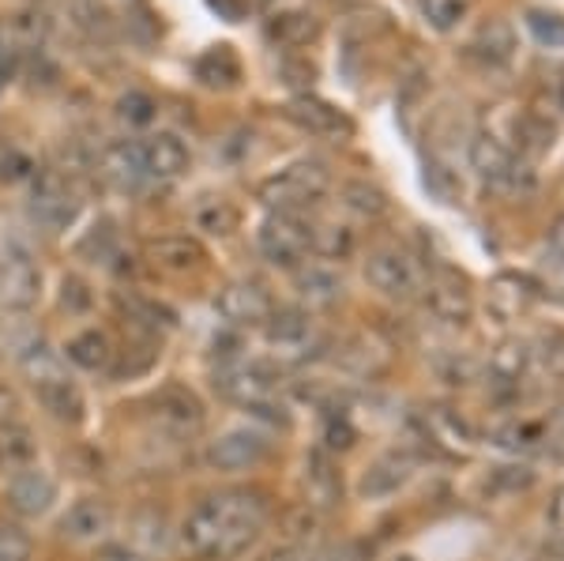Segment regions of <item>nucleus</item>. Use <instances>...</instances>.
Listing matches in <instances>:
<instances>
[{
    "instance_id": "nucleus-1",
    "label": "nucleus",
    "mask_w": 564,
    "mask_h": 561,
    "mask_svg": "<svg viewBox=\"0 0 564 561\" xmlns=\"http://www.w3.org/2000/svg\"><path fill=\"white\" fill-rule=\"evenodd\" d=\"M268 501L257 490H223L196 505L181 524V539L196 558L234 561L260 539Z\"/></svg>"
},
{
    "instance_id": "nucleus-2",
    "label": "nucleus",
    "mask_w": 564,
    "mask_h": 561,
    "mask_svg": "<svg viewBox=\"0 0 564 561\" xmlns=\"http://www.w3.org/2000/svg\"><path fill=\"white\" fill-rule=\"evenodd\" d=\"M215 388L230 403H238L249 414H257V419L282 422V427L290 422L286 403H282V396H279L275 369L260 366V362H230V366H223L215 377Z\"/></svg>"
},
{
    "instance_id": "nucleus-3",
    "label": "nucleus",
    "mask_w": 564,
    "mask_h": 561,
    "mask_svg": "<svg viewBox=\"0 0 564 561\" xmlns=\"http://www.w3.org/2000/svg\"><path fill=\"white\" fill-rule=\"evenodd\" d=\"M332 188V174H327L324 162L316 159H302L294 166L279 170L275 177H268L260 185V201L271 207V212H290L302 215L305 207H313L321 196Z\"/></svg>"
},
{
    "instance_id": "nucleus-4",
    "label": "nucleus",
    "mask_w": 564,
    "mask_h": 561,
    "mask_svg": "<svg viewBox=\"0 0 564 561\" xmlns=\"http://www.w3.org/2000/svg\"><path fill=\"white\" fill-rule=\"evenodd\" d=\"M366 279L384 298H391V302H414V298H422L425 279L430 276H425L422 260H417L411 249L380 246V249L369 252Z\"/></svg>"
},
{
    "instance_id": "nucleus-5",
    "label": "nucleus",
    "mask_w": 564,
    "mask_h": 561,
    "mask_svg": "<svg viewBox=\"0 0 564 561\" xmlns=\"http://www.w3.org/2000/svg\"><path fill=\"white\" fill-rule=\"evenodd\" d=\"M257 246L271 265L279 268H302L313 252V223L290 212H271L257 230Z\"/></svg>"
},
{
    "instance_id": "nucleus-6",
    "label": "nucleus",
    "mask_w": 564,
    "mask_h": 561,
    "mask_svg": "<svg viewBox=\"0 0 564 561\" xmlns=\"http://www.w3.org/2000/svg\"><path fill=\"white\" fill-rule=\"evenodd\" d=\"M470 166L478 170V177L494 188H508V193H520V188H531V166L512 155L505 143H497L489 132H481L470 140Z\"/></svg>"
},
{
    "instance_id": "nucleus-7",
    "label": "nucleus",
    "mask_w": 564,
    "mask_h": 561,
    "mask_svg": "<svg viewBox=\"0 0 564 561\" xmlns=\"http://www.w3.org/2000/svg\"><path fill=\"white\" fill-rule=\"evenodd\" d=\"M42 294V271L34 265V257L20 241L4 249L0 257V305L12 313H26Z\"/></svg>"
},
{
    "instance_id": "nucleus-8",
    "label": "nucleus",
    "mask_w": 564,
    "mask_h": 561,
    "mask_svg": "<svg viewBox=\"0 0 564 561\" xmlns=\"http://www.w3.org/2000/svg\"><path fill=\"white\" fill-rule=\"evenodd\" d=\"M263 336H268V347L275 350L279 362H305L321 350V332H316L313 316L297 310L271 313L263 324Z\"/></svg>"
},
{
    "instance_id": "nucleus-9",
    "label": "nucleus",
    "mask_w": 564,
    "mask_h": 561,
    "mask_svg": "<svg viewBox=\"0 0 564 561\" xmlns=\"http://www.w3.org/2000/svg\"><path fill=\"white\" fill-rule=\"evenodd\" d=\"M31 215L42 226H50V230H65V226L79 215V196L61 170H42V174H34Z\"/></svg>"
},
{
    "instance_id": "nucleus-10",
    "label": "nucleus",
    "mask_w": 564,
    "mask_h": 561,
    "mask_svg": "<svg viewBox=\"0 0 564 561\" xmlns=\"http://www.w3.org/2000/svg\"><path fill=\"white\" fill-rule=\"evenodd\" d=\"M151 419L166 433H174V438H196V433L204 430L207 411L193 388L162 385L159 392L151 396Z\"/></svg>"
},
{
    "instance_id": "nucleus-11",
    "label": "nucleus",
    "mask_w": 564,
    "mask_h": 561,
    "mask_svg": "<svg viewBox=\"0 0 564 561\" xmlns=\"http://www.w3.org/2000/svg\"><path fill=\"white\" fill-rule=\"evenodd\" d=\"M271 456V441L268 433L238 427V430H226L207 445V464L215 472H249V467L263 464Z\"/></svg>"
},
{
    "instance_id": "nucleus-12",
    "label": "nucleus",
    "mask_w": 564,
    "mask_h": 561,
    "mask_svg": "<svg viewBox=\"0 0 564 561\" xmlns=\"http://www.w3.org/2000/svg\"><path fill=\"white\" fill-rule=\"evenodd\" d=\"M4 501L15 517H45L57 501V478H53L45 467H23V472L8 475V490H4Z\"/></svg>"
},
{
    "instance_id": "nucleus-13",
    "label": "nucleus",
    "mask_w": 564,
    "mask_h": 561,
    "mask_svg": "<svg viewBox=\"0 0 564 561\" xmlns=\"http://www.w3.org/2000/svg\"><path fill=\"white\" fill-rule=\"evenodd\" d=\"M215 310L234 328H252V324H268V316L275 313V302H271V294L260 283L241 279V283H230L218 291Z\"/></svg>"
},
{
    "instance_id": "nucleus-14",
    "label": "nucleus",
    "mask_w": 564,
    "mask_h": 561,
    "mask_svg": "<svg viewBox=\"0 0 564 561\" xmlns=\"http://www.w3.org/2000/svg\"><path fill=\"white\" fill-rule=\"evenodd\" d=\"M140 159H143L148 181H177L188 170V162H193L188 148L174 132H159V136L140 140Z\"/></svg>"
},
{
    "instance_id": "nucleus-15",
    "label": "nucleus",
    "mask_w": 564,
    "mask_h": 561,
    "mask_svg": "<svg viewBox=\"0 0 564 561\" xmlns=\"http://www.w3.org/2000/svg\"><path fill=\"white\" fill-rule=\"evenodd\" d=\"M286 117L297 125V129L313 132V136H350L354 125L350 117L343 110H335L332 103H324V98L316 95H297L286 103Z\"/></svg>"
},
{
    "instance_id": "nucleus-16",
    "label": "nucleus",
    "mask_w": 564,
    "mask_h": 561,
    "mask_svg": "<svg viewBox=\"0 0 564 561\" xmlns=\"http://www.w3.org/2000/svg\"><path fill=\"white\" fill-rule=\"evenodd\" d=\"M422 298L430 302V310L448 324H463L470 316V291L456 271H436V276L425 279Z\"/></svg>"
},
{
    "instance_id": "nucleus-17",
    "label": "nucleus",
    "mask_w": 564,
    "mask_h": 561,
    "mask_svg": "<svg viewBox=\"0 0 564 561\" xmlns=\"http://www.w3.org/2000/svg\"><path fill=\"white\" fill-rule=\"evenodd\" d=\"M109 524H113V509H109L106 497H79V501L68 505V513L61 517V536L76 539V542H90L98 536H106Z\"/></svg>"
},
{
    "instance_id": "nucleus-18",
    "label": "nucleus",
    "mask_w": 564,
    "mask_h": 561,
    "mask_svg": "<svg viewBox=\"0 0 564 561\" xmlns=\"http://www.w3.org/2000/svg\"><path fill=\"white\" fill-rule=\"evenodd\" d=\"M34 392H39V400L45 411L53 414L57 422H84V411H87V403H84V392L76 388V381L61 369V374H53V377H45V381L34 385Z\"/></svg>"
},
{
    "instance_id": "nucleus-19",
    "label": "nucleus",
    "mask_w": 564,
    "mask_h": 561,
    "mask_svg": "<svg viewBox=\"0 0 564 561\" xmlns=\"http://www.w3.org/2000/svg\"><path fill=\"white\" fill-rule=\"evenodd\" d=\"M411 478H414L411 452H388V456L372 460L369 472L361 475V494L366 497H391L395 490H403Z\"/></svg>"
},
{
    "instance_id": "nucleus-20",
    "label": "nucleus",
    "mask_w": 564,
    "mask_h": 561,
    "mask_svg": "<svg viewBox=\"0 0 564 561\" xmlns=\"http://www.w3.org/2000/svg\"><path fill=\"white\" fill-rule=\"evenodd\" d=\"M425 441H430L433 449L448 452V456H467V452L475 449V433H470L467 422H463L456 411H448V407H433V411L425 414Z\"/></svg>"
},
{
    "instance_id": "nucleus-21",
    "label": "nucleus",
    "mask_w": 564,
    "mask_h": 561,
    "mask_svg": "<svg viewBox=\"0 0 564 561\" xmlns=\"http://www.w3.org/2000/svg\"><path fill=\"white\" fill-rule=\"evenodd\" d=\"M302 490H305V505L313 509H335L343 497V483H339V472L327 456H308L305 460V472H302Z\"/></svg>"
},
{
    "instance_id": "nucleus-22",
    "label": "nucleus",
    "mask_w": 564,
    "mask_h": 561,
    "mask_svg": "<svg viewBox=\"0 0 564 561\" xmlns=\"http://www.w3.org/2000/svg\"><path fill=\"white\" fill-rule=\"evenodd\" d=\"M467 57L470 61H478L481 68H505L508 61L516 57V34H512V26L508 23H486L481 31L470 39L467 45Z\"/></svg>"
},
{
    "instance_id": "nucleus-23",
    "label": "nucleus",
    "mask_w": 564,
    "mask_h": 561,
    "mask_svg": "<svg viewBox=\"0 0 564 561\" xmlns=\"http://www.w3.org/2000/svg\"><path fill=\"white\" fill-rule=\"evenodd\" d=\"M102 174L106 181H113L117 188H143L151 185L143 174V159H140V140H121L113 148L102 151Z\"/></svg>"
},
{
    "instance_id": "nucleus-24",
    "label": "nucleus",
    "mask_w": 564,
    "mask_h": 561,
    "mask_svg": "<svg viewBox=\"0 0 564 561\" xmlns=\"http://www.w3.org/2000/svg\"><path fill=\"white\" fill-rule=\"evenodd\" d=\"M294 279H297V294H302L308 305H335L343 298V279L332 265H313V260H305L302 268H294Z\"/></svg>"
},
{
    "instance_id": "nucleus-25",
    "label": "nucleus",
    "mask_w": 564,
    "mask_h": 561,
    "mask_svg": "<svg viewBox=\"0 0 564 561\" xmlns=\"http://www.w3.org/2000/svg\"><path fill=\"white\" fill-rule=\"evenodd\" d=\"M196 79L204 87H215V90H230L238 87L241 79V61L234 53V45H212L204 57H196Z\"/></svg>"
},
{
    "instance_id": "nucleus-26",
    "label": "nucleus",
    "mask_w": 564,
    "mask_h": 561,
    "mask_svg": "<svg viewBox=\"0 0 564 561\" xmlns=\"http://www.w3.org/2000/svg\"><path fill=\"white\" fill-rule=\"evenodd\" d=\"M39 464V445H34V433L26 427H4L0 430V472L4 475H15L23 467H34Z\"/></svg>"
},
{
    "instance_id": "nucleus-27",
    "label": "nucleus",
    "mask_w": 564,
    "mask_h": 561,
    "mask_svg": "<svg viewBox=\"0 0 564 561\" xmlns=\"http://www.w3.org/2000/svg\"><path fill=\"white\" fill-rule=\"evenodd\" d=\"M534 302V283L523 276H500L494 287H489V305L505 316V321H512V316H523L531 310Z\"/></svg>"
},
{
    "instance_id": "nucleus-28",
    "label": "nucleus",
    "mask_w": 564,
    "mask_h": 561,
    "mask_svg": "<svg viewBox=\"0 0 564 561\" xmlns=\"http://www.w3.org/2000/svg\"><path fill=\"white\" fill-rule=\"evenodd\" d=\"M316 34H321V23H316L308 12H279V15H271V23H268V39L282 45V50L308 45Z\"/></svg>"
},
{
    "instance_id": "nucleus-29",
    "label": "nucleus",
    "mask_w": 564,
    "mask_h": 561,
    "mask_svg": "<svg viewBox=\"0 0 564 561\" xmlns=\"http://www.w3.org/2000/svg\"><path fill=\"white\" fill-rule=\"evenodd\" d=\"M148 257L154 268H166V271H188L204 260V249L196 246L193 238H159L148 246Z\"/></svg>"
},
{
    "instance_id": "nucleus-30",
    "label": "nucleus",
    "mask_w": 564,
    "mask_h": 561,
    "mask_svg": "<svg viewBox=\"0 0 564 561\" xmlns=\"http://www.w3.org/2000/svg\"><path fill=\"white\" fill-rule=\"evenodd\" d=\"M531 358H534V350L527 347V343L508 339L489 355V374H494L500 385H520L523 374L531 369Z\"/></svg>"
},
{
    "instance_id": "nucleus-31",
    "label": "nucleus",
    "mask_w": 564,
    "mask_h": 561,
    "mask_svg": "<svg viewBox=\"0 0 564 561\" xmlns=\"http://www.w3.org/2000/svg\"><path fill=\"white\" fill-rule=\"evenodd\" d=\"M68 358L76 362L79 369H106L109 362H113V347H109V339L102 336V332H84V336H76L68 343Z\"/></svg>"
},
{
    "instance_id": "nucleus-32",
    "label": "nucleus",
    "mask_w": 564,
    "mask_h": 561,
    "mask_svg": "<svg viewBox=\"0 0 564 561\" xmlns=\"http://www.w3.org/2000/svg\"><path fill=\"white\" fill-rule=\"evenodd\" d=\"M343 204H347L354 215H361V219H380V215L388 212V196L380 193L377 185H369V181H350V185L343 188Z\"/></svg>"
},
{
    "instance_id": "nucleus-33",
    "label": "nucleus",
    "mask_w": 564,
    "mask_h": 561,
    "mask_svg": "<svg viewBox=\"0 0 564 561\" xmlns=\"http://www.w3.org/2000/svg\"><path fill=\"white\" fill-rule=\"evenodd\" d=\"M117 305H121V310L129 313V321H132V324H140V328H148V332L174 328V313L162 310V305H154V302H148V298H140V294L117 298Z\"/></svg>"
},
{
    "instance_id": "nucleus-34",
    "label": "nucleus",
    "mask_w": 564,
    "mask_h": 561,
    "mask_svg": "<svg viewBox=\"0 0 564 561\" xmlns=\"http://www.w3.org/2000/svg\"><path fill=\"white\" fill-rule=\"evenodd\" d=\"M350 249H354V230H347V226H339V223L313 226V252L332 257V260H343Z\"/></svg>"
},
{
    "instance_id": "nucleus-35",
    "label": "nucleus",
    "mask_w": 564,
    "mask_h": 561,
    "mask_svg": "<svg viewBox=\"0 0 564 561\" xmlns=\"http://www.w3.org/2000/svg\"><path fill=\"white\" fill-rule=\"evenodd\" d=\"M34 558V539L23 524L0 517V561H31Z\"/></svg>"
},
{
    "instance_id": "nucleus-36",
    "label": "nucleus",
    "mask_w": 564,
    "mask_h": 561,
    "mask_svg": "<svg viewBox=\"0 0 564 561\" xmlns=\"http://www.w3.org/2000/svg\"><path fill=\"white\" fill-rule=\"evenodd\" d=\"M527 31H531L534 42L545 45V50H564V15L534 8V12H527Z\"/></svg>"
},
{
    "instance_id": "nucleus-37",
    "label": "nucleus",
    "mask_w": 564,
    "mask_h": 561,
    "mask_svg": "<svg viewBox=\"0 0 564 561\" xmlns=\"http://www.w3.org/2000/svg\"><path fill=\"white\" fill-rule=\"evenodd\" d=\"M196 223L204 226L207 234H230L238 226V212H234L230 201H207L196 212Z\"/></svg>"
},
{
    "instance_id": "nucleus-38",
    "label": "nucleus",
    "mask_w": 564,
    "mask_h": 561,
    "mask_svg": "<svg viewBox=\"0 0 564 561\" xmlns=\"http://www.w3.org/2000/svg\"><path fill=\"white\" fill-rule=\"evenodd\" d=\"M463 12H467V0H422L425 23L436 31H452L463 20Z\"/></svg>"
},
{
    "instance_id": "nucleus-39",
    "label": "nucleus",
    "mask_w": 564,
    "mask_h": 561,
    "mask_svg": "<svg viewBox=\"0 0 564 561\" xmlns=\"http://www.w3.org/2000/svg\"><path fill=\"white\" fill-rule=\"evenodd\" d=\"M117 114H121L129 125H148L154 117V103L148 95H140V90H132V95H124L121 103H117Z\"/></svg>"
},
{
    "instance_id": "nucleus-40",
    "label": "nucleus",
    "mask_w": 564,
    "mask_h": 561,
    "mask_svg": "<svg viewBox=\"0 0 564 561\" xmlns=\"http://www.w3.org/2000/svg\"><path fill=\"white\" fill-rule=\"evenodd\" d=\"M539 358H542V366L550 369L553 377H561V381H564V332H550V336L542 339Z\"/></svg>"
},
{
    "instance_id": "nucleus-41",
    "label": "nucleus",
    "mask_w": 564,
    "mask_h": 561,
    "mask_svg": "<svg viewBox=\"0 0 564 561\" xmlns=\"http://www.w3.org/2000/svg\"><path fill=\"white\" fill-rule=\"evenodd\" d=\"M545 257L557 268H564V215L550 226V234H545Z\"/></svg>"
},
{
    "instance_id": "nucleus-42",
    "label": "nucleus",
    "mask_w": 564,
    "mask_h": 561,
    "mask_svg": "<svg viewBox=\"0 0 564 561\" xmlns=\"http://www.w3.org/2000/svg\"><path fill=\"white\" fill-rule=\"evenodd\" d=\"M15 414H20V400H15L12 388L0 385V430H4V427H15Z\"/></svg>"
},
{
    "instance_id": "nucleus-43",
    "label": "nucleus",
    "mask_w": 564,
    "mask_h": 561,
    "mask_svg": "<svg viewBox=\"0 0 564 561\" xmlns=\"http://www.w3.org/2000/svg\"><path fill=\"white\" fill-rule=\"evenodd\" d=\"M98 561H148L140 550L124 547V542H109V547L98 550Z\"/></svg>"
},
{
    "instance_id": "nucleus-44",
    "label": "nucleus",
    "mask_w": 564,
    "mask_h": 561,
    "mask_svg": "<svg viewBox=\"0 0 564 561\" xmlns=\"http://www.w3.org/2000/svg\"><path fill=\"white\" fill-rule=\"evenodd\" d=\"M550 528H553V539L564 547V486L553 494V505H550Z\"/></svg>"
},
{
    "instance_id": "nucleus-45",
    "label": "nucleus",
    "mask_w": 564,
    "mask_h": 561,
    "mask_svg": "<svg viewBox=\"0 0 564 561\" xmlns=\"http://www.w3.org/2000/svg\"><path fill=\"white\" fill-rule=\"evenodd\" d=\"M260 561H308V554L297 547H279V550H271V554H263Z\"/></svg>"
},
{
    "instance_id": "nucleus-46",
    "label": "nucleus",
    "mask_w": 564,
    "mask_h": 561,
    "mask_svg": "<svg viewBox=\"0 0 564 561\" xmlns=\"http://www.w3.org/2000/svg\"><path fill=\"white\" fill-rule=\"evenodd\" d=\"M542 561H564V550H561V554H545Z\"/></svg>"
}]
</instances>
